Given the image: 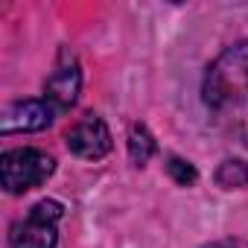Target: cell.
I'll return each instance as SVG.
<instances>
[{
    "label": "cell",
    "instance_id": "cell-4",
    "mask_svg": "<svg viewBox=\"0 0 248 248\" xmlns=\"http://www.w3.org/2000/svg\"><path fill=\"white\" fill-rule=\"evenodd\" d=\"M82 91V70H79V59L73 56L70 47H62L53 73L44 82V99L56 108V111H67L76 105Z\"/></svg>",
    "mask_w": 248,
    "mask_h": 248
},
{
    "label": "cell",
    "instance_id": "cell-7",
    "mask_svg": "<svg viewBox=\"0 0 248 248\" xmlns=\"http://www.w3.org/2000/svg\"><path fill=\"white\" fill-rule=\"evenodd\" d=\"M158 152V143L152 138V132L143 126V123H135V126L129 129V158L135 167H143L149 164V158Z\"/></svg>",
    "mask_w": 248,
    "mask_h": 248
},
{
    "label": "cell",
    "instance_id": "cell-5",
    "mask_svg": "<svg viewBox=\"0 0 248 248\" xmlns=\"http://www.w3.org/2000/svg\"><path fill=\"white\" fill-rule=\"evenodd\" d=\"M64 143L76 158L99 161V158H105L111 152V132H108L105 120L99 114H85L67 129Z\"/></svg>",
    "mask_w": 248,
    "mask_h": 248
},
{
    "label": "cell",
    "instance_id": "cell-9",
    "mask_svg": "<svg viewBox=\"0 0 248 248\" xmlns=\"http://www.w3.org/2000/svg\"><path fill=\"white\" fill-rule=\"evenodd\" d=\"M167 172H170V175H172V181H175V184H181V187H193V184H196V178H199L196 167H193L190 161H181V158H170Z\"/></svg>",
    "mask_w": 248,
    "mask_h": 248
},
{
    "label": "cell",
    "instance_id": "cell-6",
    "mask_svg": "<svg viewBox=\"0 0 248 248\" xmlns=\"http://www.w3.org/2000/svg\"><path fill=\"white\" fill-rule=\"evenodd\" d=\"M56 108L47 99H18L3 111L0 132L3 135H18V132H44L53 123Z\"/></svg>",
    "mask_w": 248,
    "mask_h": 248
},
{
    "label": "cell",
    "instance_id": "cell-8",
    "mask_svg": "<svg viewBox=\"0 0 248 248\" xmlns=\"http://www.w3.org/2000/svg\"><path fill=\"white\" fill-rule=\"evenodd\" d=\"M216 181L225 187V190H239L248 184V164L242 161H225L219 170H216Z\"/></svg>",
    "mask_w": 248,
    "mask_h": 248
},
{
    "label": "cell",
    "instance_id": "cell-2",
    "mask_svg": "<svg viewBox=\"0 0 248 248\" xmlns=\"http://www.w3.org/2000/svg\"><path fill=\"white\" fill-rule=\"evenodd\" d=\"M53 172H56L53 155H47L44 149H35V146L9 149L0 158V181H3L6 193H12V196L41 187Z\"/></svg>",
    "mask_w": 248,
    "mask_h": 248
},
{
    "label": "cell",
    "instance_id": "cell-1",
    "mask_svg": "<svg viewBox=\"0 0 248 248\" xmlns=\"http://www.w3.org/2000/svg\"><path fill=\"white\" fill-rule=\"evenodd\" d=\"M202 93L216 126L248 146V41L222 50L210 62Z\"/></svg>",
    "mask_w": 248,
    "mask_h": 248
},
{
    "label": "cell",
    "instance_id": "cell-10",
    "mask_svg": "<svg viewBox=\"0 0 248 248\" xmlns=\"http://www.w3.org/2000/svg\"><path fill=\"white\" fill-rule=\"evenodd\" d=\"M207 248H248V242H242V239H222V242H213Z\"/></svg>",
    "mask_w": 248,
    "mask_h": 248
},
{
    "label": "cell",
    "instance_id": "cell-3",
    "mask_svg": "<svg viewBox=\"0 0 248 248\" xmlns=\"http://www.w3.org/2000/svg\"><path fill=\"white\" fill-rule=\"evenodd\" d=\"M62 216H64V207L56 199H41L38 204L30 207L27 216H21L9 228V245L12 248H56Z\"/></svg>",
    "mask_w": 248,
    "mask_h": 248
}]
</instances>
